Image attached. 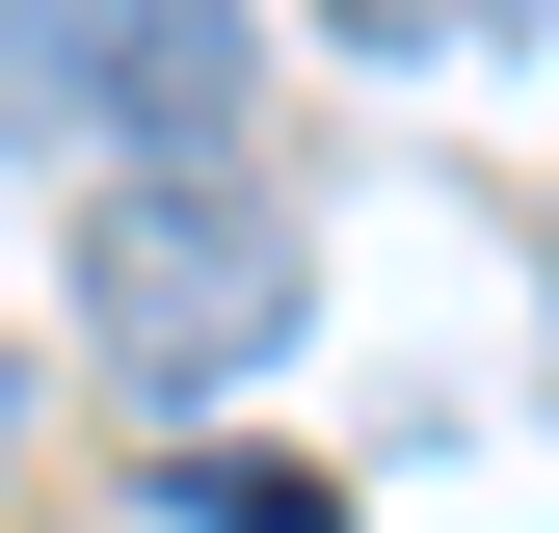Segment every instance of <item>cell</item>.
<instances>
[{
	"label": "cell",
	"mask_w": 559,
	"mask_h": 533,
	"mask_svg": "<svg viewBox=\"0 0 559 533\" xmlns=\"http://www.w3.org/2000/svg\"><path fill=\"white\" fill-rule=\"evenodd\" d=\"M81 320H107L133 400H240L266 347H294V214H266L240 161H133L81 214Z\"/></svg>",
	"instance_id": "obj_1"
},
{
	"label": "cell",
	"mask_w": 559,
	"mask_h": 533,
	"mask_svg": "<svg viewBox=\"0 0 559 533\" xmlns=\"http://www.w3.org/2000/svg\"><path fill=\"white\" fill-rule=\"evenodd\" d=\"M0 427H27V400H0Z\"/></svg>",
	"instance_id": "obj_4"
},
{
	"label": "cell",
	"mask_w": 559,
	"mask_h": 533,
	"mask_svg": "<svg viewBox=\"0 0 559 533\" xmlns=\"http://www.w3.org/2000/svg\"><path fill=\"white\" fill-rule=\"evenodd\" d=\"M160 533H346V481H294V453H160Z\"/></svg>",
	"instance_id": "obj_2"
},
{
	"label": "cell",
	"mask_w": 559,
	"mask_h": 533,
	"mask_svg": "<svg viewBox=\"0 0 559 533\" xmlns=\"http://www.w3.org/2000/svg\"><path fill=\"white\" fill-rule=\"evenodd\" d=\"M346 27H373V54H427V27H479V0H346Z\"/></svg>",
	"instance_id": "obj_3"
}]
</instances>
